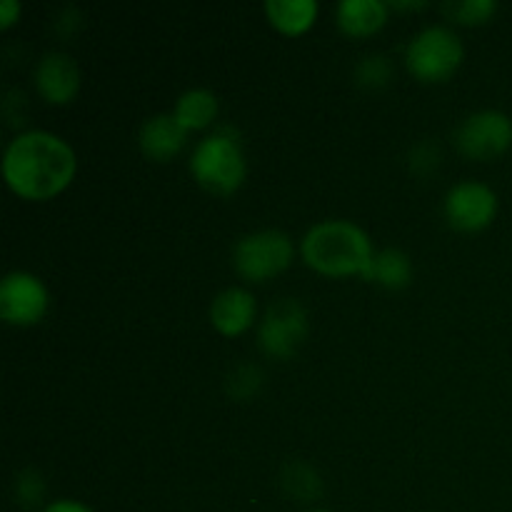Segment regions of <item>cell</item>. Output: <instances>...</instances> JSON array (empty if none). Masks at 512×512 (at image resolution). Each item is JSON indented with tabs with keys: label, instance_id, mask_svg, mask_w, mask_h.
<instances>
[{
	"label": "cell",
	"instance_id": "obj_1",
	"mask_svg": "<svg viewBox=\"0 0 512 512\" xmlns=\"http://www.w3.org/2000/svg\"><path fill=\"white\" fill-rule=\"evenodd\" d=\"M75 150L50 130H20L5 143L3 178L25 200H48L63 193L75 175Z\"/></svg>",
	"mask_w": 512,
	"mask_h": 512
},
{
	"label": "cell",
	"instance_id": "obj_2",
	"mask_svg": "<svg viewBox=\"0 0 512 512\" xmlns=\"http://www.w3.org/2000/svg\"><path fill=\"white\" fill-rule=\"evenodd\" d=\"M303 260L323 275H363L368 273L375 250L370 235L358 223L345 218H328L310 225L300 240Z\"/></svg>",
	"mask_w": 512,
	"mask_h": 512
},
{
	"label": "cell",
	"instance_id": "obj_3",
	"mask_svg": "<svg viewBox=\"0 0 512 512\" xmlns=\"http://www.w3.org/2000/svg\"><path fill=\"white\" fill-rule=\"evenodd\" d=\"M190 173L210 193H235L248 175V160L238 135L230 128H218L200 138L190 153Z\"/></svg>",
	"mask_w": 512,
	"mask_h": 512
},
{
	"label": "cell",
	"instance_id": "obj_4",
	"mask_svg": "<svg viewBox=\"0 0 512 512\" xmlns=\"http://www.w3.org/2000/svg\"><path fill=\"white\" fill-rule=\"evenodd\" d=\"M465 58V45L450 25L430 23L420 28L405 48V63L418 80L438 83L450 78Z\"/></svg>",
	"mask_w": 512,
	"mask_h": 512
},
{
	"label": "cell",
	"instance_id": "obj_5",
	"mask_svg": "<svg viewBox=\"0 0 512 512\" xmlns=\"http://www.w3.org/2000/svg\"><path fill=\"white\" fill-rule=\"evenodd\" d=\"M295 258V243L285 230L260 228L240 235L233 245L235 273L253 283L275 278Z\"/></svg>",
	"mask_w": 512,
	"mask_h": 512
},
{
	"label": "cell",
	"instance_id": "obj_6",
	"mask_svg": "<svg viewBox=\"0 0 512 512\" xmlns=\"http://www.w3.org/2000/svg\"><path fill=\"white\" fill-rule=\"evenodd\" d=\"M310 318L298 298H278L265 308L258 325V345L270 358H293L305 343Z\"/></svg>",
	"mask_w": 512,
	"mask_h": 512
},
{
	"label": "cell",
	"instance_id": "obj_7",
	"mask_svg": "<svg viewBox=\"0 0 512 512\" xmlns=\"http://www.w3.org/2000/svg\"><path fill=\"white\" fill-rule=\"evenodd\" d=\"M455 145L465 158L493 160L512 145V118L505 110H473L458 123L453 133Z\"/></svg>",
	"mask_w": 512,
	"mask_h": 512
},
{
	"label": "cell",
	"instance_id": "obj_8",
	"mask_svg": "<svg viewBox=\"0 0 512 512\" xmlns=\"http://www.w3.org/2000/svg\"><path fill=\"white\" fill-rule=\"evenodd\" d=\"M50 308V293L30 270H10L0 280V318L8 325L28 328L40 323Z\"/></svg>",
	"mask_w": 512,
	"mask_h": 512
},
{
	"label": "cell",
	"instance_id": "obj_9",
	"mask_svg": "<svg viewBox=\"0 0 512 512\" xmlns=\"http://www.w3.org/2000/svg\"><path fill=\"white\" fill-rule=\"evenodd\" d=\"M498 205V193L488 183L473 178L450 185L443 200L448 223L465 233H478L488 228L498 215Z\"/></svg>",
	"mask_w": 512,
	"mask_h": 512
},
{
	"label": "cell",
	"instance_id": "obj_10",
	"mask_svg": "<svg viewBox=\"0 0 512 512\" xmlns=\"http://www.w3.org/2000/svg\"><path fill=\"white\" fill-rule=\"evenodd\" d=\"M33 80L38 93L48 103L65 105L78 95L83 73H80L78 60L70 53H65V50H48L35 63Z\"/></svg>",
	"mask_w": 512,
	"mask_h": 512
},
{
	"label": "cell",
	"instance_id": "obj_11",
	"mask_svg": "<svg viewBox=\"0 0 512 512\" xmlns=\"http://www.w3.org/2000/svg\"><path fill=\"white\" fill-rule=\"evenodd\" d=\"M255 318H258V300L248 288H240V285L220 290L210 303V323L228 338L245 333L255 323Z\"/></svg>",
	"mask_w": 512,
	"mask_h": 512
},
{
	"label": "cell",
	"instance_id": "obj_12",
	"mask_svg": "<svg viewBox=\"0 0 512 512\" xmlns=\"http://www.w3.org/2000/svg\"><path fill=\"white\" fill-rule=\"evenodd\" d=\"M188 130L178 123L173 113H155L143 120L138 130V145L150 160H165L175 158L183 150Z\"/></svg>",
	"mask_w": 512,
	"mask_h": 512
},
{
	"label": "cell",
	"instance_id": "obj_13",
	"mask_svg": "<svg viewBox=\"0 0 512 512\" xmlns=\"http://www.w3.org/2000/svg\"><path fill=\"white\" fill-rule=\"evenodd\" d=\"M388 10L385 0H340L335 5V18L348 35H373L385 25Z\"/></svg>",
	"mask_w": 512,
	"mask_h": 512
},
{
	"label": "cell",
	"instance_id": "obj_14",
	"mask_svg": "<svg viewBox=\"0 0 512 512\" xmlns=\"http://www.w3.org/2000/svg\"><path fill=\"white\" fill-rule=\"evenodd\" d=\"M220 113V100L218 95L213 93L210 88H195L183 90V93L175 98L173 105V115L178 118V123L183 125L185 130H200V128H208Z\"/></svg>",
	"mask_w": 512,
	"mask_h": 512
},
{
	"label": "cell",
	"instance_id": "obj_15",
	"mask_svg": "<svg viewBox=\"0 0 512 512\" xmlns=\"http://www.w3.org/2000/svg\"><path fill=\"white\" fill-rule=\"evenodd\" d=\"M365 280H373V283L383 285L388 290L408 288L410 280H413V260H410V255L405 250L393 248V245L383 250H375L368 273H365Z\"/></svg>",
	"mask_w": 512,
	"mask_h": 512
},
{
	"label": "cell",
	"instance_id": "obj_16",
	"mask_svg": "<svg viewBox=\"0 0 512 512\" xmlns=\"http://www.w3.org/2000/svg\"><path fill=\"white\" fill-rule=\"evenodd\" d=\"M318 0H265L268 20L288 35H300L318 18Z\"/></svg>",
	"mask_w": 512,
	"mask_h": 512
},
{
	"label": "cell",
	"instance_id": "obj_17",
	"mask_svg": "<svg viewBox=\"0 0 512 512\" xmlns=\"http://www.w3.org/2000/svg\"><path fill=\"white\" fill-rule=\"evenodd\" d=\"M283 488L288 490L293 498L310 503V500H315L323 493V480L315 473V468H310L308 463L295 460V463H288L283 468Z\"/></svg>",
	"mask_w": 512,
	"mask_h": 512
},
{
	"label": "cell",
	"instance_id": "obj_18",
	"mask_svg": "<svg viewBox=\"0 0 512 512\" xmlns=\"http://www.w3.org/2000/svg\"><path fill=\"white\" fill-rule=\"evenodd\" d=\"M443 10L448 18L458 20V23L478 25L493 18L498 3L495 0H450V3L443 5Z\"/></svg>",
	"mask_w": 512,
	"mask_h": 512
},
{
	"label": "cell",
	"instance_id": "obj_19",
	"mask_svg": "<svg viewBox=\"0 0 512 512\" xmlns=\"http://www.w3.org/2000/svg\"><path fill=\"white\" fill-rule=\"evenodd\" d=\"M393 75V65L385 55L370 53L355 65V78H358L360 85H368V88H378V85H385Z\"/></svg>",
	"mask_w": 512,
	"mask_h": 512
},
{
	"label": "cell",
	"instance_id": "obj_20",
	"mask_svg": "<svg viewBox=\"0 0 512 512\" xmlns=\"http://www.w3.org/2000/svg\"><path fill=\"white\" fill-rule=\"evenodd\" d=\"M263 383V373L255 365L243 363L228 375V393L233 395L235 400H248L250 395H255V390Z\"/></svg>",
	"mask_w": 512,
	"mask_h": 512
},
{
	"label": "cell",
	"instance_id": "obj_21",
	"mask_svg": "<svg viewBox=\"0 0 512 512\" xmlns=\"http://www.w3.org/2000/svg\"><path fill=\"white\" fill-rule=\"evenodd\" d=\"M15 498H18V503L25 505V508H35V505L43 503L45 498L43 475L35 473L33 468L18 473V478H15Z\"/></svg>",
	"mask_w": 512,
	"mask_h": 512
},
{
	"label": "cell",
	"instance_id": "obj_22",
	"mask_svg": "<svg viewBox=\"0 0 512 512\" xmlns=\"http://www.w3.org/2000/svg\"><path fill=\"white\" fill-rule=\"evenodd\" d=\"M40 512H95L90 505L80 503V500H73V498H60V500H53V503L45 505Z\"/></svg>",
	"mask_w": 512,
	"mask_h": 512
},
{
	"label": "cell",
	"instance_id": "obj_23",
	"mask_svg": "<svg viewBox=\"0 0 512 512\" xmlns=\"http://www.w3.org/2000/svg\"><path fill=\"white\" fill-rule=\"evenodd\" d=\"M20 3L18 0H0V28H8L15 23V18L20 15Z\"/></svg>",
	"mask_w": 512,
	"mask_h": 512
},
{
	"label": "cell",
	"instance_id": "obj_24",
	"mask_svg": "<svg viewBox=\"0 0 512 512\" xmlns=\"http://www.w3.org/2000/svg\"><path fill=\"white\" fill-rule=\"evenodd\" d=\"M390 8H400V10H413V8H425L423 0H400V3H388Z\"/></svg>",
	"mask_w": 512,
	"mask_h": 512
},
{
	"label": "cell",
	"instance_id": "obj_25",
	"mask_svg": "<svg viewBox=\"0 0 512 512\" xmlns=\"http://www.w3.org/2000/svg\"><path fill=\"white\" fill-rule=\"evenodd\" d=\"M308 512H330V510H325V508H315V510H308Z\"/></svg>",
	"mask_w": 512,
	"mask_h": 512
}]
</instances>
